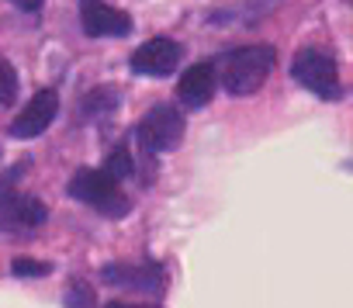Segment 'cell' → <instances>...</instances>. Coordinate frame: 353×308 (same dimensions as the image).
Listing matches in <instances>:
<instances>
[{
	"label": "cell",
	"instance_id": "13",
	"mask_svg": "<svg viewBox=\"0 0 353 308\" xmlns=\"http://www.w3.org/2000/svg\"><path fill=\"white\" fill-rule=\"evenodd\" d=\"M66 308H97V298H94V287L83 284V280H73L66 287V298H63Z\"/></svg>",
	"mask_w": 353,
	"mask_h": 308
},
{
	"label": "cell",
	"instance_id": "15",
	"mask_svg": "<svg viewBox=\"0 0 353 308\" xmlns=\"http://www.w3.org/2000/svg\"><path fill=\"white\" fill-rule=\"evenodd\" d=\"M11 270H14L18 277H46L52 267H49V263H39V260H14Z\"/></svg>",
	"mask_w": 353,
	"mask_h": 308
},
{
	"label": "cell",
	"instance_id": "5",
	"mask_svg": "<svg viewBox=\"0 0 353 308\" xmlns=\"http://www.w3.org/2000/svg\"><path fill=\"white\" fill-rule=\"evenodd\" d=\"M11 181L14 177L0 181V229L4 232H28V229L42 225L49 218V212L39 198L11 191Z\"/></svg>",
	"mask_w": 353,
	"mask_h": 308
},
{
	"label": "cell",
	"instance_id": "3",
	"mask_svg": "<svg viewBox=\"0 0 353 308\" xmlns=\"http://www.w3.org/2000/svg\"><path fill=\"white\" fill-rule=\"evenodd\" d=\"M184 132H188V121L181 111L173 104H156V107H149V114L142 118L135 135H139V145L149 152H173L184 142Z\"/></svg>",
	"mask_w": 353,
	"mask_h": 308
},
{
	"label": "cell",
	"instance_id": "17",
	"mask_svg": "<svg viewBox=\"0 0 353 308\" xmlns=\"http://www.w3.org/2000/svg\"><path fill=\"white\" fill-rule=\"evenodd\" d=\"M108 308H135V305H121V301H111Z\"/></svg>",
	"mask_w": 353,
	"mask_h": 308
},
{
	"label": "cell",
	"instance_id": "8",
	"mask_svg": "<svg viewBox=\"0 0 353 308\" xmlns=\"http://www.w3.org/2000/svg\"><path fill=\"white\" fill-rule=\"evenodd\" d=\"M80 21H83V32L90 39H104V35H128L132 32V18L125 11H114L108 8L104 0H80Z\"/></svg>",
	"mask_w": 353,
	"mask_h": 308
},
{
	"label": "cell",
	"instance_id": "1",
	"mask_svg": "<svg viewBox=\"0 0 353 308\" xmlns=\"http://www.w3.org/2000/svg\"><path fill=\"white\" fill-rule=\"evenodd\" d=\"M274 59H277L274 45H243V49H232L215 70L222 73L225 94L246 97V94H256L267 83V76L274 70Z\"/></svg>",
	"mask_w": 353,
	"mask_h": 308
},
{
	"label": "cell",
	"instance_id": "9",
	"mask_svg": "<svg viewBox=\"0 0 353 308\" xmlns=\"http://www.w3.org/2000/svg\"><path fill=\"white\" fill-rule=\"evenodd\" d=\"M104 280L118 284V287L149 291V294H159L163 284H166L159 263H111V267H104Z\"/></svg>",
	"mask_w": 353,
	"mask_h": 308
},
{
	"label": "cell",
	"instance_id": "14",
	"mask_svg": "<svg viewBox=\"0 0 353 308\" xmlns=\"http://www.w3.org/2000/svg\"><path fill=\"white\" fill-rule=\"evenodd\" d=\"M14 97H18V73L11 59L0 56V104H14Z\"/></svg>",
	"mask_w": 353,
	"mask_h": 308
},
{
	"label": "cell",
	"instance_id": "6",
	"mask_svg": "<svg viewBox=\"0 0 353 308\" xmlns=\"http://www.w3.org/2000/svg\"><path fill=\"white\" fill-rule=\"evenodd\" d=\"M181 59H184V49L173 39H149L132 52V70L142 76H166L181 66Z\"/></svg>",
	"mask_w": 353,
	"mask_h": 308
},
{
	"label": "cell",
	"instance_id": "4",
	"mask_svg": "<svg viewBox=\"0 0 353 308\" xmlns=\"http://www.w3.org/2000/svg\"><path fill=\"white\" fill-rule=\"evenodd\" d=\"M291 76L312 90L315 97L322 101H332L339 97V70H336V59L319 52V49H301L294 59H291Z\"/></svg>",
	"mask_w": 353,
	"mask_h": 308
},
{
	"label": "cell",
	"instance_id": "7",
	"mask_svg": "<svg viewBox=\"0 0 353 308\" xmlns=\"http://www.w3.org/2000/svg\"><path fill=\"white\" fill-rule=\"evenodd\" d=\"M56 111H59V94H56L52 87L39 90V94L28 101V107L11 121V135H14V138H35V135H42V132L56 121Z\"/></svg>",
	"mask_w": 353,
	"mask_h": 308
},
{
	"label": "cell",
	"instance_id": "16",
	"mask_svg": "<svg viewBox=\"0 0 353 308\" xmlns=\"http://www.w3.org/2000/svg\"><path fill=\"white\" fill-rule=\"evenodd\" d=\"M11 4H18L21 11H39V8L46 4V0H11Z\"/></svg>",
	"mask_w": 353,
	"mask_h": 308
},
{
	"label": "cell",
	"instance_id": "2",
	"mask_svg": "<svg viewBox=\"0 0 353 308\" xmlns=\"http://www.w3.org/2000/svg\"><path fill=\"white\" fill-rule=\"evenodd\" d=\"M70 198L90 205L94 212H101L108 218H121L132 208V201L125 198V191L118 187V181L108 177L104 170H90V167L77 170V177L70 181Z\"/></svg>",
	"mask_w": 353,
	"mask_h": 308
},
{
	"label": "cell",
	"instance_id": "12",
	"mask_svg": "<svg viewBox=\"0 0 353 308\" xmlns=\"http://www.w3.org/2000/svg\"><path fill=\"white\" fill-rule=\"evenodd\" d=\"M104 174L114 177V181H125L135 174V160H132V152L128 145H118L114 152H108V160H104Z\"/></svg>",
	"mask_w": 353,
	"mask_h": 308
},
{
	"label": "cell",
	"instance_id": "11",
	"mask_svg": "<svg viewBox=\"0 0 353 308\" xmlns=\"http://www.w3.org/2000/svg\"><path fill=\"white\" fill-rule=\"evenodd\" d=\"M118 104V94L111 90V87H97V90H90L83 101H80V118H101V114H108L111 107Z\"/></svg>",
	"mask_w": 353,
	"mask_h": 308
},
{
	"label": "cell",
	"instance_id": "10",
	"mask_svg": "<svg viewBox=\"0 0 353 308\" xmlns=\"http://www.w3.org/2000/svg\"><path fill=\"white\" fill-rule=\"evenodd\" d=\"M215 90H219V70H215V63L191 66L181 76V83H176V97H181L188 107H205L215 97Z\"/></svg>",
	"mask_w": 353,
	"mask_h": 308
}]
</instances>
